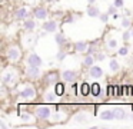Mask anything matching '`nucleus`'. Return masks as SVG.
<instances>
[{"label":"nucleus","instance_id":"nucleus-1","mask_svg":"<svg viewBox=\"0 0 133 129\" xmlns=\"http://www.w3.org/2000/svg\"><path fill=\"white\" fill-rule=\"evenodd\" d=\"M35 115H36L37 119L46 120V119H49V118L52 116V110H50L49 106H37V108L35 109Z\"/></svg>","mask_w":133,"mask_h":129},{"label":"nucleus","instance_id":"nucleus-2","mask_svg":"<svg viewBox=\"0 0 133 129\" xmlns=\"http://www.w3.org/2000/svg\"><path fill=\"white\" fill-rule=\"evenodd\" d=\"M26 76L30 80L39 79V76H40V66H30L29 65L26 69Z\"/></svg>","mask_w":133,"mask_h":129},{"label":"nucleus","instance_id":"nucleus-3","mask_svg":"<svg viewBox=\"0 0 133 129\" xmlns=\"http://www.w3.org/2000/svg\"><path fill=\"white\" fill-rule=\"evenodd\" d=\"M16 79H17V75H16L15 70H7L3 73V76H2V82L4 83V85H13V83L16 82Z\"/></svg>","mask_w":133,"mask_h":129},{"label":"nucleus","instance_id":"nucleus-4","mask_svg":"<svg viewBox=\"0 0 133 129\" xmlns=\"http://www.w3.org/2000/svg\"><path fill=\"white\" fill-rule=\"evenodd\" d=\"M62 79H63V82L72 85V83H75L77 80V73L75 70H63L62 72Z\"/></svg>","mask_w":133,"mask_h":129},{"label":"nucleus","instance_id":"nucleus-5","mask_svg":"<svg viewBox=\"0 0 133 129\" xmlns=\"http://www.w3.org/2000/svg\"><path fill=\"white\" fill-rule=\"evenodd\" d=\"M6 54H7V59H9L10 62H16V60L20 59V50H19L16 46H12V47L7 49Z\"/></svg>","mask_w":133,"mask_h":129},{"label":"nucleus","instance_id":"nucleus-6","mask_svg":"<svg viewBox=\"0 0 133 129\" xmlns=\"http://www.w3.org/2000/svg\"><path fill=\"white\" fill-rule=\"evenodd\" d=\"M27 65H30V66H42L43 65V60H42V57L39 56L37 53H30L29 56H27Z\"/></svg>","mask_w":133,"mask_h":129},{"label":"nucleus","instance_id":"nucleus-7","mask_svg":"<svg viewBox=\"0 0 133 129\" xmlns=\"http://www.w3.org/2000/svg\"><path fill=\"white\" fill-rule=\"evenodd\" d=\"M20 96L23 97V99H33V97L36 96V89L33 88V86H24V89L22 90Z\"/></svg>","mask_w":133,"mask_h":129},{"label":"nucleus","instance_id":"nucleus-8","mask_svg":"<svg viewBox=\"0 0 133 129\" xmlns=\"http://www.w3.org/2000/svg\"><path fill=\"white\" fill-rule=\"evenodd\" d=\"M59 76H62V75H59L57 72H49L44 76V82H46V85H55L59 82Z\"/></svg>","mask_w":133,"mask_h":129},{"label":"nucleus","instance_id":"nucleus-9","mask_svg":"<svg viewBox=\"0 0 133 129\" xmlns=\"http://www.w3.org/2000/svg\"><path fill=\"white\" fill-rule=\"evenodd\" d=\"M43 30L49 32V33H56L57 32V22H55V20H47V22H44Z\"/></svg>","mask_w":133,"mask_h":129},{"label":"nucleus","instance_id":"nucleus-10","mask_svg":"<svg viewBox=\"0 0 133 129\" xmlns=\"http://www.w3.org/2000/svg\"><path fill=\"white\" fill-rule=\"evenodd\" d=\"M33 14H35V17L36 19H39V20H44L47 17V9L46 7H36L35 9V11H33Z\"/></svg>","mask_w":133,"mask_h":129},{"label":"nucleus","instance_id":"nucleus-11","mask_svg":"<svg viewBox=\"0 0 133 129\" xmlns=\"http://www.w3.org/2000/svg\"><path fill=\"white\" fill-rule=\"evenodd\" d=\"M89 75L95 79H99L103 76V69L100 66H92V67H89Z\"/></svg>","mask_w":133,"mask_h":129},{"label":"nucleus","instance_id":"nucleus-12","mask_svg":"<svg viewBox=\"0 0 133 129\" xmlns=\"http://www.w3.org/2000/svg\"><path fill=\"white\" fill-rule=\"evenodd\" d=\"M87 49H89L87 42L80 40V42H76V43H75V50H76V53H86Z\"/></svg>","mask_w":133,"mask_h":129},{"label":"nucleus","instance_id":"nucleus-13","mask_svg":"<svg viewBox=\"0 0 133 129\" xmlns=\"http://www.w3.org/2000/svg\"><path fill=\"white\" fill-rule=\"evenodd\" d=\"M86 13L89 17H99L100 16V10H99V7L95 4H89V7L86 9Z\"/></svg>","mask_w":133,"mask_h":129},{"label":"nucleus","instance_id":"nucleus-14","mask_svg":"<svg viewBox=\"0 0 133 129\" xmlns=\"http://www.w3.org/2000/svg\"><path fill=\"white\" fill-rule=\"evenodd\" d=\"M27 14H29L27 7H19L17 10H16V13H15V17H16V20H23V19L27 17Z\"/></svg>","mask_w":133,"mask_h":129},{"label":"nucleus","instance_id":"nucleus-15","mask_svg":"<svg viewBox=\"0 0 133 129\" xmlns=\"http://www.w3.org/2000/svg\"><path fill=\"white\" fill-rule=\"evenodd\" d=\"M23 29L26 32H33L36 29V22L33 19H26L23 22Z\"/></svg>","mask_w":133,"mask_h":129},{"label":"nucleus","instance_id":"nucleus-16","mask_svg":"<svg viewBox=\"0 0 133 129\" xmlns=\"http://www.w3.org/2000/svg\"><path fill=\"white\" fill-rule=\"evenodd\" d=\"M113 115H115V119H120V120H123V119L127 118L126 110H123V109H120V108L113 109Z\"/></svg>","mask_w":133,"mask_h":129},{"label":"nucleus","instance_id":"nucleus-17","mask_svg":"<svg viewBox=\"0 0 133 129\" xmlns=\"http://www.w3.org/2000/svg\"><path fill=\"white\" fill-rule=\"evenodd\" d=\"M55 40H56V43H57V46H60V47H63L64 45H66V36H64L63 33H56L55 34Z\"/></svg>","mask_w":133,"mask_h":129},{"label":"nucleus","instance_id":"nucleus-18","mask_svg":"<svg viewBox=\"0 0 133 129\" xmlns=\"http://www.w3.org/2000/svg\"><path fill=\"white\" fill-rule=\"evenodd\" d=\"M95 56L93 54H86L84 56V59H83V66L84 67H92V65L95 63Z\"/></svg>","mask_w":133,"mask_h":129},{"label":"nucleus","instance_id":"nucleus-19","mask_svg":"<svg viewBox=\"0 0 133 129\" xmlns=\"http://www.w3.org/2000/svg\"><path fill=\"white\" fill-rule=\"evenodd\" d=\"M55 92H56L57 96H62V95H64V92H66V88H64L63 83L57 82V83H55Z\"/></svg>","mask_w":133,"mask_h":129},{"label":"nucleus","instance_id":"nucleus-20","mask_svg":"<svg viewBox=\"0 0 133 129\" xmlns=\"http://www.w3.org/2000/svg\"><path fill=\"white\" fill-rule=\"evenodd\" d=\"M80 93L83 95V96H87L89 93H92V86L89 85V83H82V86H80Z\"/></svg>","mask_w":133,"mask_h":129},{"label":"nucleus","instance_id":"nucleus-21","mask_svg":"<svg viewBox=\"0 0 133 129\" xmlns=\"http://www.w3.org/2000/svg\"><path fill=\"white\" fill-rule=\"evenodd\" d=\"M100 118L103 120H113L115 119V115H113V109L112 110H103L100 113Z\"/></svg>","mask_w":133,"mask_h":129},{"label":"nucleus","instance_id":"nucleus-22","mask_svg":"<svg viewBox=\"0 0 133 129\" xmlns=\"http://www.w3.org/2000/svg\"><path fill=\"white\" fill-rule=\"evenodd\" d=\"M109 69L112 72H119V69H120V65H119V62L116 59H110L109 62Z\"/></svg>","mask_w":133,"mask_h":129},{"label":"nucleus","instance_id":"nucleus-23","mask_svg":"<svg viewBox=\"0 0 133 129\" xmlns=\"http://www.w3.org/2000/svg\"><path fill=\"white\" fill-rule=\"evenodd\" d=\"M56 97H57V95H56V92H47L46 95H44V100H47V102H55Z\"/></svg>","mask_w":133,"mask_h":129},{"label":"nucleus","instance_id":"nucleus-24","mask_svg":"<svg viewBox=\"0 0 133 129\" xmlns=\"http://www.w3.org/2000/svg\"><path fill=\"white\" fill-rule=\"evenodd\" d=\"M75 122H77V123H84V122H87L86 113H77V115L75 116Z\"/></svg>","mask_w":133,"mask_h":129},{"label":"nucleus","instance_id":"nucleus-25","mask_svg":"<svg viewBox=\"0 0 133 129\" xmlns=\"http://www.w3.org/2000/svg\"><path fill=\"white\" fill-rule=\"evenodd\" d=\"M92 95L93 96H99L100 95V85L99 83H93L92 85Z\"/></svg>","mask_w":133,"mask_h":129},{"label":"nucleus","instance_id":"nucleus-26","mask_svg":"<svg viewBox=\"0 0 133 129\" xmlns=\"http://www.w3.org/2000/svg\"><path fill=\"white\" fill-rule=\"evenodd\" d=\"M130 26H132V20H130L129 17H123V19H122V27L130 29Z\"/></svg>","mask_w":133,"mask_h":129},{"label":"nucleus","instance_id":"nucleus-27","mask_svg":"<svg viewBox=\"0 0 133 129\" xmlns=\"http://www.w3.org/2000/svg\"><path fill=\"white\" fill-rule=\"evenodd\" d=\"M122 37H123V42H129L130 37H132V30H129V29H126V30L123 32V34H122Z\"/></svg>","mask_w":133,"mask_h":129},{"label":"nucleus","instance_id":"nucleus-28","mask_svg":"<svg viewBox=\"0 0 133 129\" xmlns=\"http://www.w3.org/2000/svg\"><path fill=\"white\" fill-rule=\"evenodd\" d=\"M20 119L23 122H32V115L27 113V112H23V113H20Z\"/></svg>","mask_w":133,"mask_h":129},{"label":"nucleus","instance_id":"nucleus-29","mask_svg":"<svg viewBox=\"0 0 133 129\" xmlns=\"http://www.w3.org/2000/svg\"><path fill=\"white\" fill-rule=\"evenodd\" d=\"M109 16H110V14L107 13V11H106V13H100L99 19H100V22H102V23H107V22H109Z\"/></svg>","mask_w":133,"mask_h":129},{"label":"nucleus","instance_id":"nucleus-30","mask_svg":"<svg viewBox=\"0 0 133 129\" xmlns=\"http://www.w3.org/2000/svg\"><path fill=\"white\" fill-rule=\"evenodd\" d=\"M107 47H109V49H116V47H117V40H116V39H110L109 42H107Z\"/></svg>","mask_w":133,"mask_h":129},{"label":"nucleus","instance_id":"nucleus-31","mask_svg":"<svg viewBox=\"0 0 133 129\" xmlns=\"http://www.w3.org/2000/svg\"><path fill=\"white\" fill-rule=\"evenodd\" d=\"M66 52H64V50H59L57 52V54H56V59H57V60H63L64 59V57H66Z\"/></svg>","mask_w":133,"mask_h":129},{"label":"nucleus","instance_id":"nucleus-32","mask_svg":"<svg viewBox=\"0 0 133 129\" xmlns=\"http://www.w3.org/2000/svg\"><path fill=\"white\" fill-rule=\"evenodd\" d=\"M95 59H96V60H100V62H102V60L106 59V54H104V53H100V52H96V53H95Z\"/></svg>","mask_w":133,"mask_h":129},{"label":"nucleus","instance_id":"nucleus-33","mask_svg":"<svg viewBox=\"0 0 133 129\" xmlns=\"http://www.w3.org/2000/svg\"><path fill=\"white\" fill-rule=\"evenodd\" d=\"M117 53L120 54V56H126V54L129 53V49H127L126 46H123V47H120V49L117 50Z\"/></svg>","mask_w":133,"mask_h":129},{"label":"nucleus","instance_id":"nucleus-34","mask_svg":"<svg viewBox=\"0 0 133 129\" xmlns=\"http://www.w3.org/2000/svg\"><path fill=\"white\" fill-rule=\"evenodd\" d=\"M117 9H119V7H116L115 4H112V6H109V10H107V13H109V14H115L116 11H117Z\"/></svg>","mask_w":133,"mask_h":129},{"label":"nucleus","instance_id":"nucleus-35","mask_svg":"<svg viewBox=\"0 0 133 129\" xmlns=\"http://www.w3.org/2000/svg\"><path fill=\"white\" fill-rule=\"evenodd\" d=\"M113 4H115L116 7H123V0H115Z\"/></svg>","mask_w":133,"mask_h":129},{"label":"nucleus","instance_id":"nucleus-36","mask_svg":"<svg viewBox=\"0 0 133 129\" xmlns=\"http://www.w3.org/2000/svg\"><path fill=\"white\" fill-rule=\"evenodd\" d=\"M64 22H66V23H73V22H75V19H73V17L70 16V17H67V19L64 20Z\"/></svg>","mask_w":133,"mask_h":129},{"label":"nucleus","instance_id":"nucleus-37","mask_svg":"<svg viewBox=\"0 0 133 129\" xmlns=\"http://www.w3.org/2000/svg\"><path fill=\"white\" fill-rule=\"evenodd\" d=\"M95 2H96V0H87V3H89V4H93Z\"/></svg>","mask_w":133,"mask_h":129},{"label":"nucleus","instance_id":"nucleus-38","mask_svg":"<svg viewBox=\"0 0 133 129\" xmlns=\"http://www.w3.org/2000/svg\"><path fill=\"white\" fill-rule=\"evenodd\" d=\"M132 37H133V29H132Z\"/></svg>","mask_w":133,"mask_h":129}]
</instances>
